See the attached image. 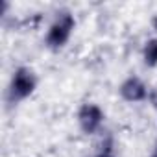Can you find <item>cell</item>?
I'll return each instance as SVG.
<instances>
[{"instance_id": "obj_5", "label": "cell", "mask_w": 157, "mask_h": 157, "mask_svg": "<svg viewBox=\"0 0 157 157\" xmlns=\"http://www.w3.org/2000/svg\"><path fill=\"white\" fill-rule=\"evenodd\" d=\"M142 59L146 67H157V39H150L142 48Z\"/></svg>"}, {"instance_id": "obj_8", "label": "cell", "mask_w": 157, "mask_h": 157, "mask_svg": "<svg viewBox=\"0 0 157 157\" xmlns=\"http://www.w3.org/2000/svg\"><path fill=\"white\" fill-rule=\"evenodd\" d=\"M150 157H157V142H155V146H153V150H151Z\"/></svg>"}, {"instance_id": "obj_1", "label": "cell", "mask_w": 157, "mask_h": 157, "mask_svg": "<svg viewBox=\"0 0 157 157\" xmlns=\"http://www.w3.org/2000/svg\"><path fill=\"white\" fill-rule=\"evenodd\" d=\"M37 87V76L30 67H19L13 76L8 87V104L10 105H17L19 102L26 100Z\"/></svg>"}, {"instance_id": "obj_2", "label": "cell", "mask_w": 157, "mask_h": 157, "mask_svg": "<svg viewBox=\"0 0 157 157\" xmlns=\"http://www.w3.org/2000/svg\"><path fill=\"white\" fill-rule=\"evenodd\" d=\"M74 28H76V19H74V15H72L70 11H67V10H65V11H59L57 17L54 19V22L50 24L48 32H46V39H44L46 46H48L50 50H59V48H63V46L68 43V39H70Z\"/></svg>"}, {"instance_id": "obj_6", "label": "cell", "mask_w": 157, "mask_h": 157, "mask_svg": "<svg viewBox=\"0 0 157 157\" xmlns=\"http://www.w3.org/2000/svg\"><path fill=\"white\" fill-rule=\"evenodd\" d=\"M148 100H150V104L153 105V109L157 111V89L150 91V94H148Z\"/></svg>"}, {"instance_id": "obj_9", "label": "cell", "mask_w": 157, "mask_h": 157, "mask_svg": "<svg viewBox=\"0 0 157 157\" xmlns=\"http://www.w3.org/2000/svg\"><path fill=\"white\" fill-rule=\"evenodd\" d=\"M151 26H153V30L157 32V17H153V21H151Z\"/></svg>"}, {"instance_id": "obj_3", "label": "cell", "mask_w": 157, "mask_h": 157, "mask_svg": "<svg viewBox=\"0 0 157 157\" xmlns=\"http://www.w3.org/2000/svg\"><path fill=\"white\" fill-rule=\"evenodd\" d=\"M104 111L96 105V104H83L78 109V126L85 135H94L100 131L102 124H104Z\"/></svg>"}, {"instance_id": "obj_4", "label": "cell", "mask_w": 157, "mask_h": 157, "mask_svg": "<svg viewBox=\"0 0 157 157\" xmlns=\"http://www.w3.org/2000/svg\"><path fill=\"white\" fill-rule=\"evenodd\" d=\"M118 93H120L122 100L131 102V104L144 102V100H148V94H150V91H148L146 83L140 80L139 76H128L126 80L120 83Z\"/></svg>"}, {"instance_id": "obj_7", "label": "cell", "mask_w": 157, "mask_h": 157, "mask_svg": "<svg viewBox=\"0 0 157 157\" xmlns=\"http://www.w3.org/2000/svg\"><path fill=\"white\" fill-rule=\"evenodd\" d=\"M93 157H115L113 153H107V151H98V153H94Z\"/></svg>"}]
</instances>
